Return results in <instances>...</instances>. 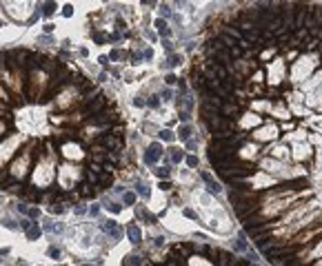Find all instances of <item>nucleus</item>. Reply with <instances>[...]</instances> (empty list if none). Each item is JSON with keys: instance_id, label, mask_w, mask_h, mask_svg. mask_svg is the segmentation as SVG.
Listing matches in <instances>:
<instances>
[{"instance_id": "obj_1", "label": "nucleus", "mask_w": 322, "mask_h": 266, "mask_svg": "<svg viewBox=\"0 0 322 266\" xmlns=\"http://www.w3.org/2000/svg\"><path fill=\"white\" fill-rule=\"evenodd\" d=\"M158 157H160V144H151L149 151H147V155H144V160L147 162H156Z\"/></svg>"}, {"instance_id": "obj_9", "label": "nucleus", "mask_w": 322, "mask_h": 266, "mask_svg": "<svg viewBox=\"0 0 322 266\" xmlns=\"http://www.w3.org/2000/svg\"><path fill=\"white\" fill-rule=\"evenodd\" d=\"M133 200H135L133 193H125V202H127V204H133Z\"/></svg>"}, {"instance_id": "obj_15", "label": "nucleus", "mask_w": 322, "mask_h": 266, "mask_svg": "<svg viewBox=\"0 0 322 266\" xmlns=\"http://www.w3.org/2000/svg\"><path fill=\"white\" fill-rule=\"evenodd\" d=\"M0 25H2V22H0Z\"/></svg>"}, {"instance_id": "obj_4", "label": "nucleus", "mask_w": 322, "mask_h": 266, "mask_svg": "<svg viewBox=\"0 0 322 266\" xmlns=\"http://www.w3.org/2000/svg\"><path fill=\"white\" fill-rule=\"evenodd\" d=\"M156 27H158V31H160L162 36H169V29H167L165 20H156Z\"/></svg>"}, {"instance_id": "obj_14", "label": "nucleus", "mask_w": 322, "mask_h": 266, "mask_svg": "<svg viewBox=\"0 0 322 266\" xmlns=\"http://www.w3.org/2000/svg\"><path fill=\"white\" fill-rule=\"evenodd\" d=\"M187 162H189V166H196V164H198V160H196V157H189Z\"/></svg>"}, {"instance_id": "obj_5", "label": "nucleus", "mask_w": 322, "mask_h": 266, "mask_svg": "<svg viewBox=\"0 0 322 266\" xmlns=\"http://www.w3.org/2000/svg\"><path fill=\"white\" fill-rule=\"evenodd\" d=\"M53 9H56V4H53V2L42 4V13H44V16H51V13H53Z\"/></svg>"}, {"instance_id": "obj_11", "label": "nucleus", "mask_w": 322, "mask_h": 266, "mask_svg": "<svg viewBox=\"0 0 322 266\" xmlns=\"http://www.w3.org/2000/svg\"><path fill=\"white\" fill-rule=\"evenodd\" d=\"M29 215H31V217H38V215H40V211H38V208H29Z\"/></svg>"}, {"instance_id": "obj_3", "label": "nucleus", "mask_w": 322, "mask_h": 266, "mask_svg": "<svg viewBox=\"0 0 322 266\" xmlns=\"http://www.w3.org/2000/svg\"><path fill=\"white\" fill-rule=\"evenodd\" d=\"M105 231H107V233H111L114 237H118V235H120V231H118L116 222H107V224H105Z\"/></svg>"}, {"instance_id": "obj_2", "label": "nucleus", "mask_w": 322, "mask_h": 266, "mask_svg": "<svg viewBox=\"0 0 322 266\" xmlns=\"http://www.w3.org/2000/svg\"><path fill=\"white\" fill-rule=\"evenodd\" d=\"M127 233H129V237H131V242H133V244H138V242H140V237H142V235H140V229H138V226H133V224L127 229Z\"/></svg>"}, {"instance_id": "obj_10", "label": "nucleus", "mask_w": 322, "mask_h": 266, "mask_svg": "<svg viewBox=\"0 0 322 266\" xmlns=\"http://www.w3.org/2000/svg\"><path fill=\"white\" fill-rule=\"evenodd\" d=\"M160 138L162 140H171L173 135H171V131H160Z\"/></svg>"}, {"instance_id": "obj_8", "label": "nucleus", "mask_w": 322, "mask_h": 266, "mask_svg": "<svg viewBox=\"0 0 322 266\" xmlns=\"http://www.w3.org/2000/svg\"><path fill=\"white\" fill-rule=\"evenodd\" d=\"M49 255H51L53 259H58V257H60V248H56V246H51V248H49Z\"/></svg>"}, {"instance_id": "obj_7", "label": "nucleus", "mask_w": 322, "mask_h": 266, "mask_svg": "<svg viewBox=\"0 0 322 266\" xmlns=\"http://www.w3.org/2000/svg\"><path fill=\"white\" fill-rule=\"evenodd\" d=\"M189 133H191V129H189V127H180V138H182V140H187V138H189Z\"/></svg>"}, {"instance_id": "obj_13", "label": "nucleus", "mask_w": 322, "mask_h": 266, "mask_svg": "<svg viewBox=\"0 0 322 266\" xmlns=\"http://www.w3.org/2000/svg\"><path fill=\"white\" fill-rule=\"evenodd\" d=\"M62 13H65V16H71V13H73V11H71V7H69V4H67V7H65V11H62Z\"/></svg>"}, {"instance_id": "obj_12", "label": "nucleus", "mask_w": 322, "mask_h": 266, "mask_svg": "<svg viewBox=\"0 0 322 266\" xmlns=\"http://www.w3.org/2000/svg\"><path fill=\"white\" fill-rule=\"evenodd\" d=\"M107 208H109V211H114V213L120 211V206H116V204H107Z\"/></svg>"}, {"instance_id": "obj_6", "label": "nucleus", "mask_w": 322, "mask_h": 266, "mask_svg": "<svg viewBox=\"0 0 322 266\" xmlns=\"http://www.w3.org/2000/svg\"><path fill=\"white\" fill-rule=\"evenodd\" d=\"M27 235H29L31 240H36V237L40 235V229H38V226H33V229H29V231H27Z\"/></svg>"}]
</instances>
